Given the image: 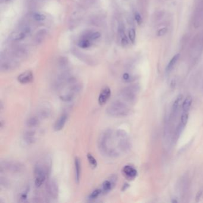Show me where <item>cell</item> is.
<instances>
[{
    "mask_svg": "<svg viewBox=\"0 0 203 203\" xmlns=\"http://www.w3.org/2000/svg\"><path fill=\"white\" fill-rule=\"evenodd\" d=\"M188 120V113H185L183 112L182 114L180 117V124H182L183 126H185L187 124Z\"/></svg>",
    "mask_w": 203,
    "mask_h": 203,
    "instance_id": "26",
    "label": "cell"
},
{
    "mask_svg": "<svg viewBox=\"0 0 203 203\" xmlns=\"http://www.w3.org/2000/svg\"><path fill=\"white\" fill-rule=\"evenodd\" d=\"M179 56H180V54H176V55H175L170 60V61L169 62L167 67H166V72L169 73L170 72L174 67V66H175L177 61L179 58Z\"/></svg>",
    "mask_w": 203,
    "mask_h": 203,
    "instance_id": "18",
    "label": "cell"
},
{
    "mask_svg": "<svg viewBox=\"0 0 203 203\" xmlns=\"http://www.w3.org/2000/svg\"><path fill=\"white\" fill-rule=\"evenodd\" d=\"M111 89L109 87L105 86L104 88L101 91L99 97H98V103L100 105H102L105 104L111 96Z\"/></svg>",
    "mask_w": 203,
    "mask_h": 203,
    "instance_id": "11",
    "label": "cell"
},
{
    "mask_svg": "<svg viewBox=\"0 0 203 203\" xmlns=\"http://www.w3.org/2000/svg\"><path fill=\"white\" fill-rule=\"evenodd\" d=\"M139 88L136 85H132L123 88L119 94L120 99L127 104L133 103L136 99Z\"/></svg>",
    "mask_w": 203,
    "mask_h": 203,
    "instance_id": "6",
    "label": "cell"
},
{
    "mask_svg": "<svg viewBox=\"0 0 203 203\" xmlns=\"http://www.w3.org/2000/svg\"><path fill=\"white\" fill-rule=\"evenodd\" d=\"M78 45L82 48H87L91 46V42L88 39L84 38L79 42Z\"/></svg>",
    "mask_w": 203,
    "mask_h": 203,
    "instance_id": "24",
    "label": "cell"
},
{
    "mask_svg": "<svg viewBox=\"0 0 203 203\" xmlns=\"http://www.w3.org/2000/svg\"><path fill=\"white\" fill-rule=\"evenodd\" d=\"M17 80L22 84L29 83L33 80V73L31 71H26L18 76Z\"/></svg>",
    "mask_w": 203,
    "mask_h": 203,
    "instance_id": "13",
    "label": "cell"
},
{
    "mask_svg": "<svg viewBox=\"0 0 203 203\" xmlns=\"http://www.w3.org/2000/svg\"><path fill=\"white\" fill-rule=\"evenodd\" d=\"M1 182V185L2 186H4V187H6L8 184L7 180L5 178H2V176L1 177V182Z\"/></svg>",
    "mask_w": 203,
    "mask_h": 203,
    "instance_id": "32",
    "label": "cell"
},
{
    "mask_svg": "<svg viewBox=\"0 0 203 203\" xmlns=\"http://www.w3.org/2000/svg\"><path fill=\"white\" fill-rule=\"evenodd\" d=\"M5 1H8V0H5Z\"/></svg>",
    "mask_w": 203,
    "mask_h": 203,
    "instance_id": "37",
    "label": "cell"
},
{
    "mask_svg": "<svg viewBox=\"0 0 203 203\" xmlns=\"http://www.w3.org/2000/svg\"><path fill=\"white\" fill-rule=\"evenodd\" d=\"M167 31V28H166V27L162 28V29H160V30L158 31V32H157V35H158V36H163V35H165V34L166 33Z\"/></svg>",
    "mask_w": 203,
    "mask_h": 203,
    "instance_id": "31",
    "label": "cell"
},
{
    "mask_svg": "<svg viewBox=\"0 0 203 203\" xmlns=\"http://www.w3.org/2000/svg\"><path fill=\"white\" fill-rule=\"evenodd\" d=\"M98 148L104 156L115 158L119 156L120 151L118 148L115 132L111 129L103 131L98 137Z\"/></svg>",
    "mask_w": 203,
    "mask_h": 203,
    "instance_id": "1",
    "label": "cell"
},
{
    "mask_svg": "<svg viewBox=\"0 0 203 203\" xmlns=\"http://www.w3.org/2000/svg\"><path fill=\"white\" fill-rule=\"evenodd\" d=\"M68 119V114L63 113L55 122L54 125V129L55 131H60L64 127Z\"/></svg>",
    "mask_w": 203,
    "mask_h": 203,
    "instance_id": "9",
    "label": "cell"
},
{
    "mask_svg": "<svg viewBox=\"0 0 203 203\" xmlns=\"http://www.w3.org/2000/svg\"><path fill=\"white\" fill-rule=\"evenodd\" d=\"M123 175L128 179H133L137 176L136 170L132 166L126 165L122 169Z\"/></svg>",
    "mask_w": 203,
    "mask_h": 203,
    "instance_id": "12",
    "label": "cell"
},
{
    "mask_svg": "<svg viewBox=\"0 0 203 203\" xmlns=\"http://www.w3.org/2000/svg\"><path fill=\"white\" fill-rule=\"evenodd\" d=\"M33 17L36 21H42L45 19L46 16L41 13H35L33 14Z\"/></svg>",
    "mask_w": 203,
    "mask_h": 203,
    "instance_id": "27",
    "label": "cell"
},
{
    "mask_svg": "<svg viewBox=\"0 0 203 203\" xmlns=\"http://www.w3.org/2000/svg\"><path fill=\"white\" fill-rule=\"evenodd\" d=\"M50 110L47 107H44L39 110L38 113V116L40 118H47L50 116Z\"/></svg>",
    "mask_w": 203,
    "mask_h": 203,
    "instance_id": "22",
    "label": "cell"
},
{
    "mask_svg": "<svg viewBox=\"0 0 203 203\" xmlns=\"http://www.w3.org/2000/svg\"><path fill=\"white\" fill-rule=\"evenodd\" d=\"M45 36V30H40L39 32H38L36 34V41L37 42L39 43L41 42L42 41V39L44 38Z\"/></svg>",
    "mask_w": 203,
    "mask_h": 203,
    "instance_id": "25",
    "label": "cell"
},
{
    "mask_svg": "<svg viewBox=\"0 0 203 203\" xmlns=\"http://www.w3.org/2000/svg\"><path fill=\"white\" fill-rule=\"evenodd\" d=\"M129 38L132 43H134L136 38V32L134 29H130L129 31Z\"/></svg>",
    "mask_w": 203,
    "mask_h": 203,
    "instance_id": "28",
    "label": "cell"
},
{
    "mask_svg": "<svg viewBox=\"0 0 203 203\" xmlns=\"http://www.w3.org/2000/svg\"><path fill=\"white\" fill-rule=\"evenodd\" d=\"M25 165L21 162L13 160H3L0 164L1 173H19L25 170Z\"/></svg>",
    "mask_w": 203,
    "mask_h": 203,
    "instance_id": "4",
    "label": "cell"
},
{
    "mask_svg": "<svg viewBox=\"0 0 203 203\" xmlns=\"http://www.w3.org/2000/svg\"><path fill=\"white\" fill-rule=\"evenodd\" d=\"M192 102V98L191 96H188L184 100L182 104V110L183 112L188 113Z\"/></svg>",
    "mask_w": 203,
    "mask_h": 203,
    "instance_id": "19",
    "label": "cell"
},
{
    "mask_svg": "<svg viewBox=\"0 0 203 203\" xmlns=\"http://www.w3.org/2000/svg\"><path fill=\"white\" fill-rule=\"evenodd\" d=\"M75 180L77 183L80 182L81 176V163L79 157H76L75 158Z\"/></svg>",
    "mask_w": 203,
    "mask_h": 203,
    "instance_id": "15",
    "label": "cell"
},
{
    "mask_svg": "<svg viewBox=\"0 0 203 203\" xmlns=\"http://www.w3.org/2000/svg\"><path fill=\"white\" fill-rule=\"evenodd\" d=\"M51 160L49 157H46L43 161L38 162L34 166L35 185L39 188L45 182L51 173Z\"/></svg>",
    "mask_w": 203,
    "mask_h": 203,
    "instance_id": "2",
    "label": "cell"
},
{
    "mask_svg": "<svg viewBox=\"0 0 203 203\" xmlns=\"http://www.w3.org/2000/svg\"><path fill=\"white\" fill-rule=\"evenodd\" d=\"M117 180V177L116 175H113L108 179H107L104 181L102 185V192L103 194H105L111 191V189L114 188L116 186Z\"/></svg>",
    "mask_w": 203,
    "mask_h": 203,
    "instance_id": "8",
    "label": "cell"
},
{
    "mask_svg": "<svg viewBox=\"0 0 203 203\" xmlns=\"http://www.w3.org/2000/svg\"><path fill=\"white\" fill-rule=\"evenodd\" d=\"M101 36V33L98 32H96L94 33H92L91 34H90L88 36V38L92 40H94V39H97L98 38H99Z\"/></svg>",
    "mask_w": 203,
    "mask_h": 203,
    "instance_id": "29",
    "label": "cell"
},
{
    "mask_svg": "<svg viewBox=\"0 0 203 203\" xmlns=\"http://www.w3.org/2000/svg\"><path fill=\"white\" fill-rule=\"evenodd\" d=\"M183 99V95H179L177 97V98H176V100H175V102L172 105V115L173 117H175L178 111V108L179 107L180 102Z\"/></svg>",
    "mask_w": 203,
    "mask_h": 203,
    "instance_id": "17",
    "label": "cell"
},
{
    "mask_svg": "<svg viewBox=\"0 0 203 203\" xmlns=\"http://www.w3.org/2000/svg\"><path fill=\"white\" fill-rule=\"evenodd\" d=\"M131 110L129 104L120 98L115 100L107 108L106 112L108 115L114 117H123L128 116Z\"/></svg>",
    "mask_w": 203,
    "mask_h": 203,
    "instance_id": "3",
    "label": "cell"
},
{
    "mask_svg": "<svg viewBox=\"0 0 203 203\" xmlns=\"http://www.w3.org/2000/svg\"><path fill=\"white\" fill-rule=\"evenodd\" d=\"M46 191L47 194L50 198L53 200L58 198L59 194L58 185L57 181L54 179H50L46 184Z\"/></svg>",
    "mask_w": 203,
    "mask_h": 203,
    "instance_id": "7",
    "label": "cell"
},
{
    "mask_svg": "<svg viewBox=\"0 0 203 203\" xmlns=\"http://www.w3.org/2000/svg\"><path fill=\"white\" fill-rule=\"evenodd\" d=\"M128 187H129L128 184H127V183H125V184L123 185L122 188V191H125Z\"/></svg>",
    "mask_w": 203,
    "mask_h": 203,
    "instance_id": "36",
    "label": "cell"
},
{
    "mask_svg": "<svg viewBox=\"0 0 203 203\" xmlns=\"http://www.w3.org/2000/svg\"><path fill=\"white\" fill-rule=\"evenodd\" d=\"M29 192V187H25L23 191L20 193V195L19 197V200L20 202H25L27 199L28 193Z\"/></svg>",
    "mask_w": 203,
    "mask_h": 203,
    "instance_id": "21",
    "label": "cell"
},
{
    "mask_svg": "<svg viewBox=\"0 0 203 203\" xmlns=\"http://www.w3.org/2000/svg\"><path fill=\"white\" fill-rule=\"evenodd\" d=\"M102 194V188H97L96 189H95L94 191H93L90 195L88 196V200L89 201H93L96 200L97 198H98Z\"/></svg>",
    "mask_w": 203,
    "mask_h": 203,
    "instance_id": "20",
    "label": "cell"
},
{
    "mask_svg": "<svg viewBox=\"0 0 203 203\" xmlns=\"http://www.w3.org/2000/svg\"><path fill=\"white\" fill-rule=\"evenodd\" d=\"M87 158H88V162H89L91 167L92 169H95L97 167L98 163H97V161L96 159L94 158V157L91 153H88Z\"/></svg>",
    "mask_w": 203,
    "mask_h": 203,
    "instance_id": "23",
    "label": "cell"
},
{
    "mask_svg": "<svg viewBox=\"0 0 203 203\" xmlns=\"http://www.w3.org/2000/svg\"><path fill=\"white\" fill-rule=\"evenodd\" d=\"M203 190H200V191L197 193V195H196V201H197V202L201 198V196L203 195Z\"/></svg>",
    "mask_w": 203,
    "mask_h": 203,
    "instance_id": "33",
    "label": "cell"
},
{
    "mask_svg": "<svg viewBox=\"0 0 203 203\" xmlns=\"http://www.w3.org/2000/svg\"><path fill=\"white\" fill-rule=\"evenodd\" d=\"M40 117L39 116H32L28 118L26 122V125L28 127L34 128L38 127L40 123Z\"/></svg>",
    "mask_w": 203,
    "mask_h": 203,
    "instance_id": "16",
    "label": "cell"
},
{
    "mask_svg": "<svg viewBox=\"0 0 203 203\" xmlns=\"http://www.w3.org/2000/svg\"><path fill=\"white\" fill-rule=\"evenodd\" d=\"M118 148L120 152H127L131 147V143L127 132L123 129H118L115 132Z\"/></svg>",
    "mask_w": 203,
    "mask_h": 203,
    "instance_id": "5",
    "label": "cell"
},
{
    "mask_svg": "<svg viewBox=\"0 0 203 203\" xmlns=\"http://www.w3.org/2000/svg\"><path fill=\"white\" fill-rule=\"evenodd\" d=\"M23 140L27 145L33 144L36 140V131L33 130H26L23 135Z\"/></svg>",
    "mask_w": 203,
    "mask_h": 203,
    "instance_id": "10",
    "label": "cell"
},
{
    "mask_svg": "<svg viewBox=\"0 0 203 203\" xmlns=\"http://www.w3.org/2000/svg\"><path fill=\"white\" fill-rule=\"evenodd\" d=\"M135 19L137 22V23L140 25L142 24V18L141 17V16L138 13H136L135 14Z\"/></svg>",
    "mask_w": 203,
    "mask_h": 203,
    "instance_id": "30",
    "label": "cell"
},
{
    "mask_svg": "<svg viewBox=\"0 0 203 203\" xmlns=\"http://www.w3.org/2000/svg\"><path fill=\"white\" fill-rule=\"evenodd\" d=\"M123 79L125 80V81H129L130 79V76L128 74V73H125L123 75Z\"/></svg>",
    "mask_w": 203,
    "mask_h": 203,
    "instance_id": "35",
    "label": "cell"
},
{
    "mask_svg": "<svg viewBox=\"0 0 203 203\" xmlns=\"http://www.w3.org/2000/svg\"><path fill=\"white\" fill-rule=\"evenodd\" d=\"M17 66L16 62L12 61H4L1 63V70L3 72H9Z\"/></svg>",
    "mask_w": 203,
    "mask_h": 203,
    "instance_id": "14",
    "label": "cell"
},
{
    "mask_svg": "<svg viewBox=\"0 0 203 203\" xmlns=\"http://www.w3.org/2000/svg\"><path fill=\"white\" fill-rule=\"evenodd\" d=\"M122 44L124 46L126 45H127V44H128L127 38H126V36L125 35L123 36V37H122Z\"/></svg>",
    "mask_w": 203,
    "mask_h": 203,
    "instance_id": "34",
    "label": "cell"
}]
</instances>
